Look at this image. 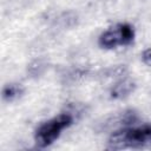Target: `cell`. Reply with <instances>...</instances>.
<instances>
[{
    "label": "cell",
    "instance_id": "obj_4",
    "mask_svg": "<svg viewBox=\"0 0 151 151\" xmlns=\"http://www.w3.org/2000/svg\"><path fill=\"white\" fill-rule=\"evenodd\" d=\"M136 87H137V84L133 79L127 77L122 78L118 81H116L110 88V98L113 100L125 99L134 92Z\"/></svg>",
    "mask_w": 151,
    "mask_h": 151
},
{
    "label": "cell",
    "instance_id": "obj_5",
    "mask_svg": "<svg viewBox=\"0 0 151 151\" xmlns=\"http://www.w3.org/2000/svg\"><path fill=\"white\" fill-rule=\"evenodd\" d=\"M24 93V87L21 84H18V83H9V84H6L4 87H2V99L7 103H11V101H14L15 99L20 98Z\"/></svg>",
    "mask_w": 151,
    "mask_h": 151
},
{
    "label": "cell",
    "instance_id": "obj_1",
    "mask_svg": "<svg viewBox=\"0 0 151 151\" xmlns=\"http://www.w3.org/2000/svg\"><path fill=\"white\" fill-rule=\"evenodd\" d=\"M151 144V124L122 126L113 131L107 139L110 150L138 149Z\"/></svg>",
    "mask_w": 151,
    "mask_h": 151
},
{
    "label": "cell",
    "instance_id": "obj_7",
    "mask_svg": "<svg viewBox=\"0 0 151 151\" xmlns=\"http://www.w3.org/2000/svg\"><path fill=\"white\" fill-rule=\"evenodd\" d=\"M140 57H142V61H143L146 66L151 67V47L145 48V50L142 52Z\"/></svg>",
    "mask_w": 151,
    "mask_h": 151
},
{
    "label": "cell",
    "instance_id": "obj_2",
    "mask_svg": "<svg viewBox=\"0 0 151 151\" xmlns=\"http://www.w3.org/2000/svg\"><path fill=\"white\" fill-rule=\"evenodd\" d=\"M74 123V116L71 112H61L55 117L41 123L34 132V142L37 147L45 149L52 145L61 134V132Z\"/></svg>",
    "mask_w": 151,
    "mask_h": 151
},
{
    "label": "cell",
    "instance_id": "obj_3",
    "mask_svg": "<svg viewBox=\"0 0 151 151\" xmlns=\"http://www.w3.org/2000/svg\"><path fill=\"white\" fill-rule=\"evenodd\" d=\"M98 45L105 50H112L118 46H125L122 25L117 24L116 26L105 29L98 38Z\"/></svg>",
    "mask_w": 151,
    "mask_h": 151
},
{
    "label": "cell",
    "instance_id": "obj_6",
    "mask_svg": "<svg viewBox=\"0 0 151 151\" xmlns=\"http://www.w3.org/2000/svg\"><path fill=\"white\" fill-rule=\"evenodd\" d=\"M41 68H44L41 61H40V60H34V61H32V63L28 65L27 71H28L31 74L37 76V74H40V72H41L40 70H41Z\"/></svg>",
    "mask_w": 151,
    "mask_h": 151
}]
</instances>
